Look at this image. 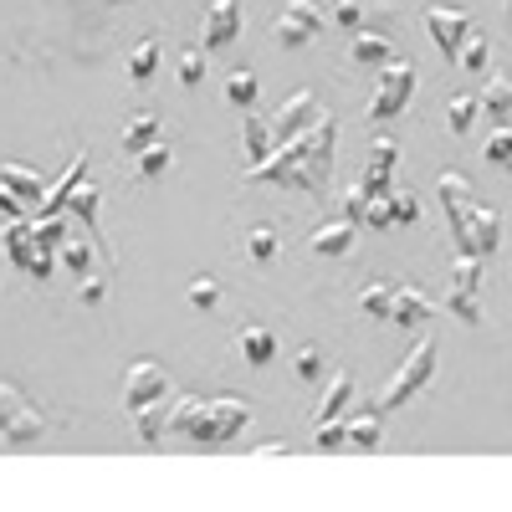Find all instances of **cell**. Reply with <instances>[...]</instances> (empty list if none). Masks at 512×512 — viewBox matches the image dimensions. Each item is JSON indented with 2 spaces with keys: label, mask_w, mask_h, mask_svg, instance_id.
<instances>
[{
  "label": "cell",
  "mask_w": 512,
  "mask_h": 512,
  "mask_svg": "<svg viewBox=\"0 0 512 512\" xmlns=\"http://www.w3.org/2000/svg\"><path fill=\"white\" fill-rule=\"evenodd\" d=\"M0 251L11 256V267H21L36 282H47L62 267L57 262V246H41L36 231H31V221H6V231H0Z\"/></svg>",
  "instance_id": "6da1fadb"
},
{
  "label": "cell",
  "mask_w": 512,
  "mask_h": 512,
  "mask_svg": "<svg viewBox=\"0 0 512 512\" xmlns=\"http://www.w3.org/2000/svg\"><path fill=\"white\" fill-rule=\"evenodd\" d=\"M0 436H6L11 446H31L47 436V415H41V405L26 400V390H16L11 379H0Z\"/></svg>",
  "instance_id": "7a4b0ae2"
},
{
  "label": "cell",
  "mask_w": 512,
  "mask_h": 512,
  "mask_svg": "<svg viewBox=\"0 0 512 512\" xmlns=\"http://www.w3.org/2000/svg\"><path fill=\"white\" fill-rule=\"evenodd\" d=\"M436 374V338H420V344L405 354V364L395 369V379L384 384V395H379V410H400L415 390H425Z\"/></svg>",
  "instance_id": "3957f363"
},
{
  "label": "cell",
  "mask_w": 512,
  "mask_h": 512,
  "mask_svg": "<svg viewBox=\"0 0 512 512\" xmlns=\"http://www.w3.org/2000/svg\"><path fill=\"white\" fill-rule=\"evenodd\" d=\"M415 62L395 57L379 67V82H374V103H369V118H400L410 108V93H415Z\"/></svg>",
  "instance_id": "277c9868"
},
{
  "label": "cell",
  "mask_w": 512,
  "mask_h": 512,
  "mask_svg": "<svg viewBox=\"0 0 512 512\" xmlns=\"http://www.w3.org/2000/svg\"><path fill=\"white\" fill-rule=\"evenodd\" d=\"M292 144L303 149V164H308V175H313V190H328V180H333L338 118H333V113H318V123H313V128H303V134H297Z\"/></svg>",
  "instance_id": "5b68a950"
},
{
  "label": "cell",
  "mask_w": 512,
  "mask_h": 512,
  "mask_svg": "<svg viewBox=\"0 0 512 512\" xmlns=\"http://www.w3.org/2000/svg\"><path fill=\"white\" fill-rule=\"evenodd\" d=\"M482 262H487V256H477V251H456V262H451V297H446V308L461 323H482V308H477Z\"/></svg>",
  "instance_id": "8992f818"
},
{
  "label": "cell",
  "mask_w": 512,
  "mask_h": 512,
  "mask_svg": "<svg viewBox=\"0 0 512 512\" xmlns=\"http://www.w3.org/2000/svg\"><path fill=\"white\" fill-rule=\"evenodd\" d=\"M246 425H251V410L241 400H205V410L190 425V441L216 446V441H231L236 431H246Z\"/></svg>",
  "instance_id": "52a82bcc"
},
{
  "label": "cell",
  "mask_w": 512,
  "mask_h": 512,
  "mask_svg": "<svg viewBox=\"0 0 512 512\" xmlns=\"http://www.w3.org/2000/svg\"><path fill=\"white\" fill-rule=\"evenodd\" d=\"M436 195H441V205H446V221H451V236H456V251H472V210H477V200H472V185H466L461 175H446L436 180Z\"/></svg>",
  "instance_id": "ba28073f"
},
{
  "label": "cell",
  "mask_w": 512,
  "mask_h": 512,
  "mask_svg": "<svg viewBox=\"0 0 512 512\" xmlns=\"http://www.w3.org/2000/svg\"><path fill=\"white\" fill-rule=\"evenodd\" d=\"M323 26H328L323 0H292V6L277 16V41H282V47H308Z\"/></svg>",
  "instance_id": "9c48e42d"
},
{
  "label": "cell",
  "mask_w": 512,
  "mask_h": 512,
  "mask_svg": "<svg viewBox=\"0 0 512 512\" xmlns=\"http://www.w3.org/2000/svg\"><path fill=\"white\" fill-rule=\"evenodd\" d=\"M164 395H175V384H169L164 364H154V359L128 364V374H123V405H128V410H139V405H149V400H164Z\"/></svg>",
  "instance_id": "30bf717a"
},
{
  "label": "cell",
  "mask_w": 512,
  "mask_h": 512,
  "mask_svg": "<svg viewBox=\"0 0 512 512\" xmlns=\"http://www.w3.org/2000/svg\"><path fill=\"white\" fill-rule=\"evenodd\" d=\"M241 21H246L241 0H210L205 16H200V41H205V52L231 47V41L241 36Z\"/></svg>",
  "instance_id": "8fae6325"
},
{
  "label": "cell",
  "mask_w": 512,
  "mask_h": 512,
  "mask_svg": "<svg viewBox=\"0 0 512 512\" xmlns=\"http://www.w3.org/2000/svg\"><path fill=\"white\" fill-rule=\"evenodd\" d=\"M425 26H431L436 52H441L446 62H456V52H461L466 31H472V16H466L461 6H431V11H425Z\"/></svg>",
  "instance_id": "7c38bea8"
},
{
  "label": "cell",
  "mask_w": 512,
  "mask_h": 512,
  "mask_svg": "<svg viewBox=\"0 0 512 512\" xmlns=\"http://www.w3.org/2000/svg\"><path fill=\"white\" fill-rule=\"evenodd\" d=\"M318 93L313 88H303V93H292L282 108H277V118H272V134H277V144H287V139H297L303 128H313L318 123Z\"/></svg>",
  "instance_id": "4fadbf2b"
},
{
  "label": "cell",
  "mask_w": 512,
  "mask_h": 512,
  "mask_svg": "<svg viewBox=\"0 0 512 512\" xmlns=\"http://www.w3.org/2000/svg\"><path fill=\"white\" fill-rule=\"evenodd\" d=\"M82 180H88V154H72V159H67V169H62V180H52V185H47L41 216H62L67 200L77 195V185H82Z\"/></svg>",
  "instance_id": "5bb4252c"
},
{
  "label": "cell",
  "mask_w": 512,
  "mask_h": 512,
  "mask_svg": "<svg viewBox=\"0 0 512 512\" xmlns=\"http://www.w3.org/2000/svg\"><path fill=\"white\" fill-rule=\"evenodd\" d=\"M431 318H436L431 292H420V287H395V313H390V323H400V328H425Z\"/></svg>",
  "instance_id": "9a60e30c"
},
{
  "label": "cell",
  "mask_w": 512,
  "mask_h": 512,
  "mask_svg": "<svg viewBox=\"0 0 512 512\" xmlns=\"http://www.w3.org/2000/svg\"><path fill=\"white\" fill-rule=\"evenodd\" d=\"M354 241H359V221H349V216H338V221H323L318 231H313V251L318 256H349L354 251Z\"/></svg>",
  "instance_id": "2e32d148"
},
{
  "label": "cell",
  "mask_w": 512,
  "mask_h": 512,
  "mask_svg": "<svg viewBox=\"0 0 512 512\" xmlns=\"http://www.w3.org/2000/svg\"><path fill=\"white\" fill-rule=\"evenodd\" d=\"M241 149H246V164H262V159L277 149L272 118H262L256 108H246V118H241Z\"/></svg>",
  "instance_id": "e0dca14e"
},
{
  "label": "cell",
  "mask_w": 512,
  "mask_h": 512,
  "mask_svg": "<svg viewBox=\"0 0 512 512\" xmlns=\"http://www.w3.org/2000/svg\"><path fill=\"white\" fill-rule=\"evenodd\" d=\"M169 410H175V395H164V400H149V405H139V410H128V415H134V431H139L144 446H159V441L169 436Z\"/></svg>",
  "instance_id": "ac0fdd59"
},
{
  "label": "cell",
  "mask_w": 512,
  "mask_h": 512,
  "mask_svg": "<svg viewBox=\"0 0 512 512\" xmlns=\"http://www.w3.org/2000/svg\"><path fill=\"white\" fill-rule=\"evenodd\" d=\"M349 395H354V374H349V369H333V374H328V384H323V395H318L313 425H323V420H338V410L349 405Z\"/></svg>",
  "instance_id": "d6986e66"
},
{
  "label": "cell",
  "mask_w": 512,
  "mask_h": 512,
  "mask_svg": "<svg viewBox=\"0 0 512 512\" xmlns=\"http://www.w3.org/2000/svg\"><path fill=\"white\" fill-rule=\"evenodd\" d=\"M98 210H103V190L82 180V185H77V195L67 200V216H72L82 231H88L93 241H98ZM98 251H103V241H98Z\"/></svg>",
  "instance_id": "ffe728a7"
},
{
  "label": "cell",
  "mask_w": 512,
  "mask_h": 512,
  "mask_svg": "<svg viewBox=\"0 0 512 512\" xmlns=\"http://www.w3.org/2000/svg\"><path fill=\"white\" fill-rule=\"evenodd\" d=\"M98 246L88 241V236H77V226H72V236L57 246V262L67 267V272H77V277H88V272H98Z\"/></svg>",
  "instance_id": "44dd1931"
},
{
  "label": "cell",
  "mask_w": 512,
  "mask_h": 512,
  "mask_svg": "<svg viewBox=\"0 0 512 512\" xmlns=\"http://www.w3.org/2000/svg\"><path fill=\"white\" fill-rule=\"evenodd\" d=\"M0 185H6L11 195H21L26 205L47 200V180H41L36 169H26V164H0Z\"/></svg>",
  "instance_id": "7402d4cb"
},
{
  "label": "cell",
  "mask_w": 512,
  "mask_h": 512,
  "mask_svg": "<svg viewBox=\"0 0 512 512\" xmlns=\"http://www.w3.org/2000/svg\"><path fill=\"white\" fill-rule=\"evenodd\" d=\"M159 139H164V128H159V118H154L149 108L123 123V154H144V149L159 144Z\"/></svg>",
  "instance_id": "603a6c76"
},
{
  "label": "cell",
  "mask_w": 512,
  "mask_h": 512,
  "mask_svg": "<svg viewBox=\"0 0 512 512\" xmlns=\"http://www.w3.org/2000/svg\"><path fill=\"white\" fill-rule=\"evenodd\" d=\"M349 57L354 62H374V67H384V62H395L400 52H395V41L390 36H379V31H354V47H349Z\"/></svg>",
  "instance_id": "cb8c5ba5"
},
{
  "label": "cell",
  "mask_w": 512,
  "mask_h": 512,
  "mask_svg": "<svg viewBox=\"0 0 512 512\" xmlns=\"http://www.w3.org/2000/svg\"><path fill=\"white\" fill-rule=\"evenodd\" d=\"M502 246V216L497 210H487V205H477L472 210V251L477 256H492Z\"/></svg>",
  "instance_id": "d4e9b609"
},
{
  "label": "cell",
  "mask_w": 512,
  "mask_h": 512,
  "mask_svg": "<svg viewBox=\"0 0 512 512\" xmlns=\"http://www.w3.org/2000/svg\"><path fill=\"white\" fill-rule=\"evenodd\" d=\"M236 349H241L246 364H267V359L277 354V338H272V328H256V323H251V328L236 333Z\"/></svg>",
  "instance_id": "484cf974"
},
{
  "label": "cell",
  "mask_w": 512,
  "mask_h": 512,
  "mask_svg": "<svg viewBox=\"0 0 512 512\" xmlns=\"http://www.w3.org/2000/svg\"><path fill=\"white\" fill-rule=\"evenodd\" d=\"M477 98H482V113H487V118H507V113H512V77H507V72H492L487 88H482Z\"/></svg>",
  "instance_id": "4316f807"
},
{
  "label": "cell",
  "mask_w": 512,
  "mask_h": 512,
  "mask_svg": "<svg viewBox=\"0 0 512 512\" xmlns=\"http://www.w3.org/2000/svg\"><path fill=\"white\" fill-rule=\"evenodd\" d=\"M456 67H466V72H487V67H492V41H487L482 31H466L461 52H456Z\"/></svg>",
  "instance_id": "83f0119b"
},
{
  "label": "cell",
  "mask_w": 512,
  "mask_h": 512,
  "mask_svg": "<svg viewBox=\"0 0 512 512\" xmlns=\"http://www.w3.org/2000/svg\"><path fill=\"white\" fill-rule=\"evenodd\" d=\"M256 93H262V82H256V72H251V67H236V72L226 77V103H236L241 113L256 103Z\"/></svg>",
  "instance_id": "f1b7e54d"
},
{
  "label": "cell",
  "mask_w": 512,
  "mask_h": 512,
  "mask_svg": "<svg viewBox=\"0 0 512 512\" xmlns=\"http://www.w3.org/2000/svg\"><path fill=\"white\" fill-rule=\"evenodd\" d=\"M277 246H282V236H277V226L272 221H262V226H251V236H246V251H251V262H272L277 256Z\"/></svg>",
  "instance_id": "f546056e"
},
{
  "label": "cell",
  "mask_w": 512,
  "mask_h": 512,
  "mask_svg": "<svg viewBox=\"0 0 512 512\" xmlns=\"http://www.w3.org/2000/svg\"><path fill=\"white\" fill-rule=\"evenodd\" d=\"M359 308H364L369 318H390V313H395V287H390V282H369V287L359 292Z\"/></svg>",
  "instance_id": "4dcf8cb0"
},
{
  "label": "cell",
  "mask_w": 512,
  "mask_h": 512,
  "mask_svg": "<svg viewBox=\"0 0 512 512\" xmlns=\"http://www.w3.org/2000/svg\"><path fill=\"white\" fill-rule=\"evenodd\" d=\"M159 72V41L154 36H144L134 52H128V77H139V82H149Z\"/></svg>",
  "instance_id": "1f68e13d"
},
{
  "label": "cell",
  "mask_w": 512,
  "mask_h": 512,
  "mask_svg": "<svg viewBox=\"0 0 512 512\" xmlns=\"http://www.w3.org/2000/svg\"><path fill=\"white\" fill-rule=\"evenodd\" d=\"M477 113H482V98H472V93H456V98H451V108H446L451 134H466V128L477 123Z\"/></svg>",
  "instance_id": "d6a6232c"
},
{
  "label": "cell",
  "mask_w": 512,
  "mask_h": 512,
  "mask_svg": "<svg viewBox=\"0 0 512 512\" xmlns=\"http://www.w3.org/2000/svg\"><path fill=\"white\" fill-rule=\"evenodd\" d=\"M134 159H139V180H159L164 169L175 164V149H169V144L159 139V144H149V149H144V154H134Z\"/></svg>",
  "instance_id": "836d02e7"
},
{
  "label": "cell",
  "mask_w": 512,
  "mask_h": 512,
  "mask_svg": "<svg viewBox=\"0 0 512 512\" xmlns=\"http://www.w3.org/2000/svg\"><path fill=\"white\" fill-rule=\"evenodd\" d=\"M349 446H359V451L379 446V410H364V415L349 420Z\"/></svg>",
  "instance_id": "e575fe53"
},
{
  "label": "cell",
  "mask_w": 512,
  "mask_h": 512,
  "mask_svg": "<svg viewBox=\"0 0 512 512\" xmlns=\"http://www.w3.org/2000/svg\"><path fill=\"white\" fill-rule=\"evenodd\" d=\"M200 410H205V400H195V395H175V410H169V431H185V436H190V425H195Z\"/></svg>",
  "instance_id": "d590c367"
},
{
  "label": "cell",
  "mask_w": 512,
  "mask_h": 512,
  "mask_svg": "<svg viewBox=\"0 0 512 512\" xmlns=\"http://www.w3.org/2000/svg\"><path fill=\"white\" fill-rule=\"evenodd\" d=\"M185 297H190V308H200V313H210V308H216V303H221V282H216V277H195Z\"/></svg>",
  "instance_id": "8d00e7d4"
},
{
  "label": "cell",
  "mask_w": 512,
  "mask_h": 512,
  "mask_svg": "<svg viewBox=\"0 0 512 512\" xmlns=\"http://www.w3.org/2000/svg\"><path fill=\"white\" fill-rule=\"evenodd\" d=\"M482 154H487V164H512V123L507 128H492V139L482 144Z\"/></svg>",
  "instance_id": "74e56055"
},
{
  "label": "cell",
  "mask_w": 512,
  "mask_h": 512,
  "mask_svg": "<svg viewBox=\"0 0 512 512\" xmlns=\"http://www.w3.org/2000/svg\"><path fill=\"white\" fill-rule=\"evenodd\" d=\"M313 446H318V451H338V446H349V425H338V420H323L318 431H313Z\"/></svg>",
  "instance_id": "f35d334b"
},
{
  "label": "cell",
  "mask_w": 512,
  "mask_h": 512,
  "mask_svg": "<svg viewBox=\"0 0 512 512\" xmlns=\"http://www.w3.org/2000/svg\"><path fill=\"white\" fill-rule=\"evenodd\" d=\"M395 164H400V144H395V139H374V149H369V169H384V175H395Z\"/></svg>",
  "instance_id": "ab89813d"
},
{
  "label": "cell",
  "mask_w": 512,
  "mask_h": 512,
  "mask_svg": "<svg viewBox=\"0 0 512 512\" xmlns=\"http://www.w3.org/2000/svg\"><path fill=\"white\" fill-rule=\"evenodd\" d=\"M200 77H205V57H200V47H185L180 52V82L185 88H200Z\"/></svg>",
  "instance_id": "60d3db41"
},
{
  "label": "cell",
  "mask_w": 512,
  "mask_h": 512,
  "mask_svg": "<svg viewBox=\"0 0 512 512\" xmlns=\"http://www.w3.org/2000/svg\"><path fill=\"white\" fill-rule=\"evenodd\" d=\"M103 292H108V277H103V272H88V277H77V297H82V303H88V308H98V303H103Z\"/></svg>",
  "instance_id": "b9f144b4"
},
{
  "label": "cell",
  "mask_w": 512,
  "mask_h": 512,
  "mask_svg": "<svg viewBox=\"0 0 512 512\" xmlns=\"http://www.w3.org/2000/svg\"><path fill=\"white\" fill-rule=\"evenodd\" d=\"M364 226H374V231L395 226V205H390V195H369V221H364Z\"/></svg>",
  "instance_id": "7bdbcfd3"
},
{
  "label": "cell",
  "mask_w": 512,
  "mask_h": 512,
  "mask_svg": "<svg viewBox=\"0 0 512 512\" xmlns=\"http://www.w3.org/2000/svg\"><path fill=\"white\" fill-rule=\"evenodd\" d=\"M344 216H349V221H359V226L369 221V190H364V185L344 190Z\"/></svg>",
  "instance_id": "ee69618b"
},
{
  "label": "cell",
  "mask_w": 512,
  "mask_h": 512,
  "mask_svg": "<svg viewBox=\"0 0 512 512\" xmlns=\"http://www.w3.org/2000/svg\"><path fill=\"white\" fill-rule=\"evenodd\" d=\"M390 205H395V226H415V221H420V200H415V195L395 190V195H390Z\"/></svg>",
  "instance_id": "f6af8a7d"
},
{
  "label": "cell",
  "mask_w": 512,
  "mask_h": 512,
  "mask_svg": "<svg viewBox=\"0 0 512 512\" xmlns=\"http://www.w3.org/2000/svg\"><path fill=\"white\" fill-rule=\"evenodd\" d=\"M333 21L349 26V31H359V26H364V6H359V0H333Z\"/></svg>",
  "instance_id": "bcb514c9"
},
{
  "label": "cell",
  "mask_w": 512,
  "mask_h": 512,
  "mask_svg": "<svg viewBox=\"0 0 512 512\" xmlns=\"http://www.w3.org/2000/svg\"><path fill=\"white\" fill-rule=\"evenodd\" d=\"M297 374H303V379H323V354L313 349V344H303V349H297Z\"/></svg>",
  "instance_id": "7dc6e473"
},
{
  "label": "cell",
  "mask_w": 512,
  "mask_h": 512,
  "mask_svg": "<svg viewBox=\"0 0 512 512\" xmlns=\"http://www.w3.org/2000/svg\"><path fill=\"white\" fill-rule=\"evenodd\" d=\"M359 185H364L369 195H395V175H384V169H369V164H364Z\"/></svg>",
  "instance_id": "c3c4849f"
},
{
  "label": "cell",
  "mask_w": 512,
  "mask_h": 512,
  "mask_svg": "<svg viewBox=\"0 0 512 512\" xmlns=\"http://www.w3.org/2000/svg\"><path fill=\"white\" fill-rule=\"evenodd\" d=\"M507 16H512V0H507Z\"/></svg>",
  "instance_id": "681fc988"
},
{
  "label": "cell",
  "mask_w": 512,
  "mask_h": 512,
  "mask_svg": "<svg viewBox=\"0 0 512 512\" xmlns=\"http://www.w3.org/2000/svg\"><path fill=\"white\" fill-rule=\"evenodd\" d=\"M328 6H333V0H328Z\"/></svg>",
  "instance_id": "f907efd6"
},
{
  "label": "cell",
  "mask_w": 512,
  "mask_h": 512,
  "mask_svg": "<svg viewBox=\"0 0 512 512\" xmlns=\"http://www.w3.org/2000/svg\"><path fill=\"white\" fill-rule=\"evenodd\" d=\"M507 169H512V164H507Z\"/></svg>",
  "instance_id": "816d5d0a"
}]
</instances>
